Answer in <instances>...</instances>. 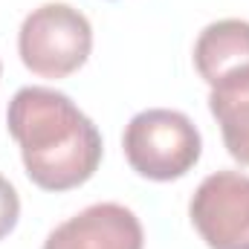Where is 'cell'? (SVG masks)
Masks as SVG:
<instances>
[{
	"label": "cell",
	"instance_id": "2",
	"mask_svg": "<svg viewBox=\"0 0 249 249\" xmlns=\"http://www.w3.org/2000/svg\"><path fill=\"white\" fill-rule=\"evenodd\" d=\"M130 168L148 180L168 183L188 174L200 160V130L180 110H142L136 113L122 136Z\"/></svg>",
	"mask_w": 249,
	"mask_h": 249
},
{
	"label": "cell",
	"instance_id": "8",
	"mask_svg": "<svg viewBox=\"0 0 249 249\" xmlns=\"http://www.w3.org/2000/svg\"><path fill=\"white\" fill-rule=\"evenodd\" d=\"M18 217H20L18 191H15V186L0 174V238H6V235L18 226Z\"/></svg>",
	"mask_w": 249,
	"mask_h": 249
},
{
	"label": "cell",
	"instance_id": "7",
	"mask_svg": "<svg viewBox=\"0 0 249 249\" xmlns=\"http://www.w3.org/2000/svg\"><path fill=\"white\" fill-rule=\"evenodd\" d=\"M209 107L220 124L226 151L241 165H249V64L212 84Z\"/></svg>",
	"mask_w": 249,
	"mask_h": 249
},
{
	"label": "cell",
	"instance_id": "5",
	"mask_svg": "<svg viewBox=\"0 0 249 249\" xmlns=\"http://www.w3.org/2000/svg\"><path fill=\"white\" fill-rule=\"evenodd\" d=\"M139 217L119 203H96L50 232L44 249H142Z\"/></svg>",
	"mask_w": 249,
	"mask_h": 249
},
{
	"label": "cell",
	"instance_id": "1",
	"mask_svg": "<svg viewBox=\"0 0 249 249\" xmlns=\"http://www.w3.org/2000/svg\"><path fill=\"white\" fill-rule=\"evenodd\" d=\"M6 122L20 145L29 180L47 191H67L87 183L102 162L99 127L58 90H18L9 102Z\"/></svg>",
	"mask_w": 249,
	"mask_h": 249
},
{
	"label": "cell",
	"instance_id": "4",
	"mask_svg": "<svg viewBox=\"0 0 249 249\" xmlns=\"http://www.w3.org/2000/svg\"><path fill=\"white\" fill-rule=\"evenodd\" d=\"M188 214L209 249H249V177L209 174L194 191Z\"/></svg>",
	"mask_w": 249,
	"mask_h": 249
},
{
	"label": "cell",
	"instance_id": "3",
	"mask_svg": "<svg viewBox=\"0 0 249 249\" xmlns=\"http://www.w3.org/2000/svg\"><path fill=\"white\" fill-rule=\"evenodd\" d=\"M90 50L93 26L67 3H44L32 9L18 35L20 61L41 78H67L87 61Z\"/></svg>",
	"mask_w": 249,
	"mask_h": 249
},
{
	"label": "cell",
	"instance_id": "6",
	"mask_svg": "<svg viewBox=\"0 0 249 249\" xmlns=\"http://www.w3.org/2000/svg\"><path fill=\"white\" fill-rule=\"evenodd\" d=\"M249 64V20L226 18L209 23L194 44V67L203 81L217 84L223 75Z\"/></svg>",
	"mask_w": 249,
	"mask_h": 249
}]
</instances>
